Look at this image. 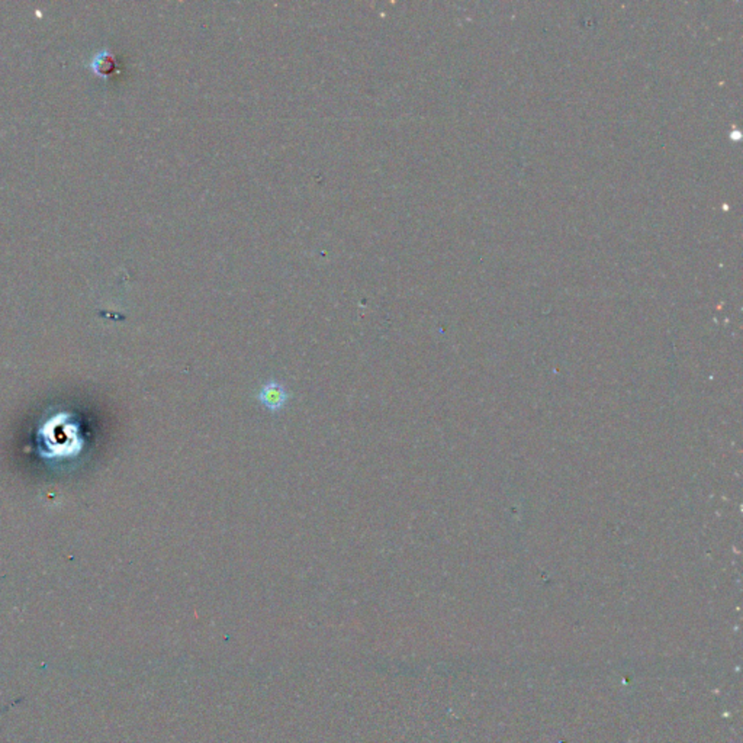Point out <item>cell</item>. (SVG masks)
<instances>
[{
    "mask_svg": "<svg viewBox=\"0 0 743 743\" xmlns=\"http://www.w3.org/2000/svg\"><path fill=\"white\" fill-rule=\"evenodd\" d=\"M256 398L267 411L281 413L288 406L291 393L282 382L269 379L260 386Z\"/></svg>",
    "mask_w": 743,
    "mask_h": 743,
    "instance_id": "6da1fadb",
    "label": "cell"
}]
</instances>
